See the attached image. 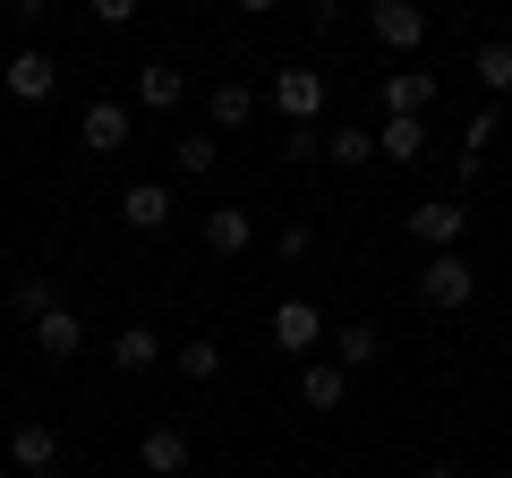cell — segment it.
<instances>
[{
  "instance_id": "obj_28",
  "label": "cell",
  "mask_w": 512,
  "mask_h": 478,
  "mask_svg": "<svg viewBox=\"0 0 512 478\" xmlns=\"http://www.w3.org/2000/svg\"><path fill=\"white\" fill-rule=\"evenodd\" d=\"M86 18L94 26H128V18H137V0H86Z\"/></svg>"
},
{
  "instance_id": "obj_1",
  "label": "cell",
  "mask_w": 512,
  "mask_h": 478,
  "mask_svg": "<svg viewBox=\"0 0 512 478\" xmlns=\"http://www.w3.org/2000/svg\"><path fill=\"white\" fill-rule=\"evenodd\" d=\"M419 299H427L436 316L470 308V299H478V274H470V257H461V248H436V257L419 265Z\"/></svg>"
},
{
  "instance_id": "obj_25",
  "label": "cell",
  "mask_w": 512,
  "mask_h": 478,
  "mask_svg": "<svg viewBox=\"0 0 512 478\" xmlns=\"http://www.w3.org/2000/svg\"><path fill=\"white\" fill-rule=\"evenodd\" d=\"M325 154V120H308V129H282V163H316Z\"/></svg>"
},
{
  "instance_id": "obj_4",
  "label": "cell",
  "mask_w": 512,
  "mask_h": 478,
  "mask_svg": "<svg viewBox=\"0 0 512 478\" xmlns=\"http://www.w3.org/2000/svg\"><path fill=\"white\" fill-rule=\"evenodd\" d=\"M77 146H86V154H128V146H137V111L111 103V94H94L86 120H77Z\"/></svg>"
},
{
  "instance_id": "obj_24",
  "label": "cell",
  "mask_w": 512,
  "mask_h": 478,
  "mask_svg": "<svg viewBox=\"0 0 512 478\" xmlns=\"http://www.w3.org/2000/svg\"><path fill=\"white\" fill-rule=\"evenodd\" d=\"M9 308H18L26 325H35V316L52 308V282H43V274H18V282H9Z\"/></svg>"
},
{
  "instance_id": "obj_14",
  "label": "cell",
  "mask_w": 512,
  "mask_h": 478,
  "mask_svg": "<svg viewBox=\"0 0 512 478\" xmlns=\"http://www.w3.org/2000/svg\"><path fill=\"white\" fill-rule=\"evenodd\" d=\"M205 248H214V257H248L256 248V214L248 205H214V214H205Z\"/></svg>"
},
{
  "instance_id": "obj_5",
  "label": "cell",
  "mask_w": 512,
  "mask_h": 478,
  "mask_svg": "<svg viewBox=\"0 0 512 478\" xmlns=\"http://www.w3.org/2000/svg\"><path fill=\"white\" fill-rule=\"evenodd\" d=\"M402 231L419 239V248H461V231H470V205H461V197H419Z\"/></svg>"
},
{
  "instance_id": "obj_2",
  "label": "cell",
  "mask_w": 512,
  "mask_h": 478,
  "mask_svg": "<svg viewBox=\"0 0 512 478\" xmlns=\"http://www.w3.org/2000/svg\"><path fill=\"white\" fill-rule=\"evenodd\" d=\"M265 342H274L282 359H316V350H325V308H316V299H282V308L265 316Z\"/></svg>"
},
{
  "instance_id": "obj_9",
  "label": "cell",
  "mask_w": 512,
  "mask_h": 478,
  "mask_svg": "<svg viewBox=\"0 0 512 478\" xmlns=\"http://www.w3.org/2000/svg\"><path fill=\"white\" fill-rule=\"evenodd\" d=\"M35 342H43V359H77V350H86V316H77L69 299H52V308L35 316Z\"/></svg>"
},
{
  "instance_id": "obj_30",
  "label": "cell",
  "mask_w": 512,
  "mask_h": 478,
  "mask_svg": "<svg viewBox=\"0 0 512 478\" xmlns=\"http://www.w3.org/2000/svg\"><path fill=\"white\" fill-rule=\"evenodd\" d=\"M282 0H239V18H274Z\"/></svg>"
},
{
  "instance_id": "obj_21",
  "label": "cell",
  "mask_w": 512,
  "mask_h": 478,
  "mask_svg": "<svg viewBox=\"0 0 512 478\" xmlns=\"http://www.w3.org/2000/svg\"><path fill=\"white\" fill-rule=\"evenodd\" d=\"M205 120H214V129H248V120H256V86H239V77H222V86L205 94Z\"/></svg>"
},
{
  "instance_id": "obj_11",
  "label": "cell",
  "mask_w": 512,
  "mask_h": 478,
  "mask_svg": "<svg viewBox=\"0 0 512 478\" xmlns=\"http://www.w3.org/2000/svg\"><path fill=\"white\" fill-rule=\"evenodd\" d=\"M163 359H171V350H163L154 325H120V333H111V368H120V376H146V368H163Z\"/></svg>"
},
{
  "instance_id": "obj_13",
  "label": "cell",
  "mask_w": 512,
  "mask_h": 478,
  "mask_svg": "<svg viewBox=\"0 0 512 478\" xmlns=\"http://www.w3.org/2000/svg\"><path fill=\"white\" fill-rule=\"evenodd\" d=\"M419 154H427V120L384 111V120H376V163H419Z\"/></svg>"
},
{
  "instance_id": "obj_6",
  "label": "cell",
  "mask_w": 512,
  "mask_h": 478,
  "mask_svg": "<svg viewBox=\"0 0 512 478\" xmlns=\"http://www.w3.org/2000/svg\"><path fill=\"white\" fill-rule=\"evenodd\" d=\"M274 111L291 120V129L325 120V69H274Z\"/></svg>"
},
{
  "instance_id": "obj_16",
  "label": "cell",
  "mask_w": 512,
  "mask_h": 478,
  "mask_svg": "<svg viewBox=\"0 0 512 478\" xmlns=\"http://www.w3.org/2000/svg\"><path fill=\"white\" fill-rule=\"evenodd\" d=\"M137 103L146 111H180L188 103V69L180 60H146V69H137Z\"/></svg>"
},
{
  "instance_id": "obj_8",
  "label": "cell",
  "mask_w": 512,
  "mask_h": 478,
  "mask_svg": "<svg viewBox=\"0 0 512 478\" xmlns=\"http://www.w3.org/2000/svg\"><path fill=\"white\" fill-rule=\"evenodd\" d=\"M171 205H180V197H171L163 180H128V188H120V222H128V231H163Z\"/></svg>"
},
{
  "instance_id": "obj_15",
  "label": "cell",
  "mask_w": 512,
  "mask_h": 478,
  "mask_svg": "<svg viewBox=\"0 0 512 478\" xmlns=\"http://www.w3.org/2000/svg\"><path fill=\"white\" fill-rule=\"evenodd\" d=\"M376 103H384V111H410V120H427V103H436V77H427V69H384Z\"/></svg>"
},
{
  "instance_id": "obj_23",
  "label": "cell",
  "mask_w": 512,
  "mask_h": 478,
  "mask_svg": "<svg viewBox=\"0 0 512 478\" xmlns=\"http://www.w3.org/2000/svg\"><path fill=\"white\" fill-rule=\"evenodd\" d=\"M171 368H180L188 385H214V376H222V342H180V350H171Z\"/></svg>"
},
{
  "instance_id": "obj_29",
  "label": "cell",
  "mask_w": 512,
  "mask_h": 478,
  "mask_svg": "<svg viewBox=\"0 0 512 478\" xmlns=\"http://www.w3.org/2000/svg\"><path fill=\"white\" fill-rule=\"evenodd\" d=\"M43 18H52V0H9V26H26V35H35Z\"/></svg>"
},
{
  "instance_id": "obj_22",
  "label": "cell",
  "mask_w": 512,
  "mask_h": 478,
  "mask_svg": "<svg viewBox=\"0 0 512 478\" xmlns=\"http://www.w3.org/2000/svg\"><path fill=\"white\" fill-rule=\"evenodd\" d=\"M171 163H180V180H214L222 146H214V137H171Z\"/></svg>"
},
{
  "instance_id": "obj_12",
  "label": "cell",
  "mask_w": 512,
  "mask_h": 478,
  "mask_svg": "<svg viewBox=\"0 0 512 478\" xmlns=\"http://www.w3.org/2000/svg\"><path fill=\"white\" fill-rule=\"evenodd\" d=\"M137 461H146V478H188V427H146V444H137Z\"/></svg>"
},
{
  "instance_id": "obj_33",
  "label": "cell",
  "mask_w": 512,
  "mask_h": 478,
  "mask_svg": "<svg viewBox=\"0 0 512 478\" xmlns=\"http://www.w3.org/2000/svg\"><path fill=\"white\" fill-rule=\"evenodd\" d=\"M0 478H26V470H0Z\"/></svg>"
},
{
  "instance_id": "obj_18",
  "label": "cell",
  "mask_w": 512,
  "mask_h": 478,
  "mask_svg": "<svg viewBox=\"0 0 512 478\" xmlns=\"http://www.w3.org/2000/svg\"><path fill=\"white\" fill-rule=\"evenodd\" d=\"M325 342H333V359H342L350 376L384 368V333H376V325H342V333H325Z\"/></svg>"
},
{
  "instance_id": "obj_34",
  "label": "cell",
  "mask_w": 512,
  "mask_h": 478,
  "mask_svg": "<svg viewBox=\"0 0 512 478\" xmlns=\"http://www.w3.org/2000/svg\"><path fill=\"white\" fill-rule=\"evenodd\" d=\"M487 478H512V470H487Z\"/></svg>"
},
{
  "instance_id": "obj_17",
  "label": "cell",
  "mask_w": 512,
  "mask_h": 478,
  "mask_svg": "<svg viewBox=\"0 0 512 478\" xmlns=\"http://www.w3.org/2000/svg\"><path fill=\"white\" fill-rule=\"evenodd\" d=\"M299 402L308 410H342L350 402V368L342 359H308V368H299Z\"/></svg>"
},
{
  "instance_id": "obj_7",
  "label": "cell",
  "mask_w": 512,
  "mask_h": 478,
  "mask_svg": "<svg viewBox=\"0 0 512 478\" xmlns=\"http://www.w3.org/2000/svg\"><path fill=\"white\" fill-rule=\"evenodd\" d=\"M0 86L18 94V103H52V86H60V60L43 52V43H26L18 60H0Z\"/></svg>"
},
{
  "instance_id": "obj_26",
  "label": "cell",
  "mask_w": 512,
  "mask_h": 478,
  "mask_svg": "<svg viewBox=\"0 0 512 478\" xmlns=\"http://www.w3.org/2000/svg\"><path fill=\"white\" fill-rule=\"evenodd\" d=\"M274 257L282 265H308L316 257V231H308V222H282V231H274Z\"/></svg>"
},
{
  "instance_id": "obj_31",
  "label": "cell",
  "mask_w": 512,
  "mask_h": 478,
  "mask_svg": "<svg viewBox=\"0 0 512 478\" xmlns=\"http://www.w3.org/2000/svg\"><path fill=\"white\" fill-rule=\"evenodd\" d=\"M419 478H461V470H453V461H427V470H419Z\"/></svg>"
},
{
  "instance_id": "obj_27",
  "label": "cell",
  "mask_w": 512,
  "mask_h": 478,
  "mask_svg": "<svg viewBox=\"0 0 512 478\" xmlns=\"http://www.w3.org/2000/svg\"><path fill=\"white\" fill-rule=\"evenodd\" d=\"M495 137H504V111H470V129H461V154H478V146H495Z\"/></svg>"
},
{
  "instance_id": "obj_20",
  "label": "cell",
  "mask_w": 512,
  "mask_h": 478,
  "mask_svg": "<svg viewBox=\"0 0 512 478\" xmlns=\"http://www.w3.org/2000/svg\"><path fill=\"white\" fill-rule=\"evenodd\" d=\"M470 77L504 103V94H512V35H487V43H478V52H470Z\"/></svg>"
},
{
  "instance_id": "obj_10",
  "label": "cell",
  "mask_w": 512,
  "mask_h": 478,
  "mask_svg": "<svg viewBox=\"0 0 512 478\" xmlns=\"http://www.w3.org/2000/svg\"><path fill=\"white\" fill-rule=\"evenodd\" d=\"M9 470H60L52 419H18V427H9Z\"/></svg>"
},
{
  "instance_id": "obj_19",
  "label": "cell",
  "mask_w": 512,
  "mask_h": 478,
  "mask_svg": "<svg viewBox=\"0 0 512 478\" xmlns=\"http://www.w3.org/2000/svg\"><path fill=\"white\" fill-rule=\"evenodd\" d=\"M325 163H333V171H367V163H376V129L333 120V129H325Z\"/></svg>"
},
{
  "instance_id": "obj_3",
  "label": "cell",
  "mask_w": 512,
  "mask_h": 478,
  "mask_svg": "<svg viewBox=\"0 0 512 478\" xmlns=\"http://www.w3.org/2000/svg\"><path fill=\"white\" fill-rule=\"evenodd\" d=\"M367 35H376L393 60H410L427 43V9L419 0H367Z\"/></svg>"
},
{
  "instance_id": "obj_32",
  "label": "cell",
  "mask_w": 512,
  "mask_h": 478,
  "mask_svg": "<svg viewBox=\"0 0 512 478\" xmlns=\"http://www.w3.org/2000/svg\"><path fill=\"white\" fill-rule=\"evenodd\" d=\"M26 478H60V470H26Z\"/></svg>"
}]
</instances>
